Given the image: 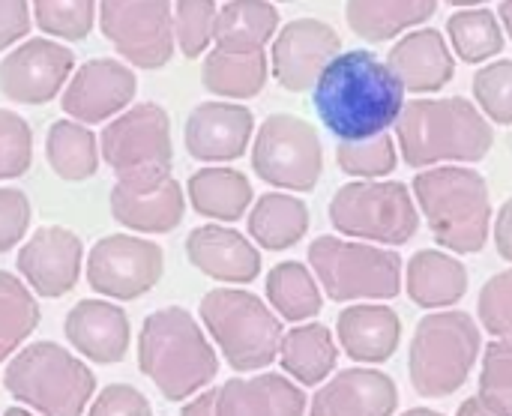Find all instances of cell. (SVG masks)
<instances>
[{
	"label": "cell",
	"instance_id": "obj_14",
	"mask_svg": "<svg viewBox=\"0 0 512 416\" xmlns=\"http://www.w3.org/2000/svg\"><path fill=\"white\" fill-rule=\"evenodd\" d=\"M72 51L51 39H27L0 60V93L12 102L42 105L60 93L72 72Z\"/></svg>",
	"mask_w": 512,
	"mask_h": 416
},
{
	"label": "cell",
	"instance_id": "obj_51",
	"mask_svg": "<svg viewBox=\"0 0 512 416\" xmlns=\"http://www.w3.org/2000/svg\"><path fill=\"white\" fill-rule=\"evenodd\" d=\"M447 3H453V6H465V9H474V6H480V3H486V0H447Z\"/></svg>",
	"mask_w": 512,
	"mask_h": 416
},
{
	"label": "cell",
	"instance_id": "obj_11",
	"mask_svg": "<svg viewBox=\"0 0 512 416\" xmlns=\"http://www.w3.org/2000/svg\"><path fill=\"white\" fill-rule=\"evenodd\" d=\"M99 150L117 180L171 174V120L156 102H141L102 129Z\"/></svg>",
	"mask_w": 512,
	"mask_h": 416
},
{
	"label": "cell",
	"instance_id": "obj_41",
	"mask_svg": "<svg viewBox=\"0 0 512 416\" xmlns=\"http://www.w3.org/2000/svg\"><path fill=\"white\" fill-rule=\"evenodd\" d=\"M216 30V3L213 0H177L174 3V39L180 51L192 60L204 54Z\"/></svg>",
	"mask_w": 512,
	"mask_h": 416
},
{
	"label": "cell",
	"instance_id": "obj_43",
	"mask_svg": "<svg viewBox=\"0 0 512 416\" xmlns=\"http://www.w3.org/2000/svg\"><path fill=\"white\" fill-rule=\"evenodd\" d=\"M477 318L495 339H512V270L492 276L477 300Z\"/></svg>",
	"mask_w": 512,
	"mask_h": 416
},
{
	"label": "cell",
	"instance_id": "obj_24",
	"mask_svg": "<svg viewBox=\"0 0 512 416\" xmlns=\"http://www.w3.org/2000/svg\"><path fill=\"white\" fill-rule=\"evenodd\" d=\"M336 333L351 360L378 366L396 354L402 342V321L384 303H357L339 315Z\"/></svg>",
	"mask_w": 512,
	"mask_h": 416
},
{
	"label": "cell",
	"instance_id": "obj_2",
	"mask_svg": "<svg viewBox=\"0 0 512 416\" xmlns=\"http://www.w3.org/2000/svg\"><path fill=\"white\" fill-rule=\"evenodd\" d=\"M396 141L405 165L432 168L441 162H483L495 144L492 123L465 96L411 99L396 120Z\"/></svg>",
	"mask_w": 512,
	"mask_h": 416
},
{
	"label": "cell",
	"instance_id": "obj_6",
	"mask_svg": "<svg viewBox=\"0 0 512 416\" xmlns=\"http://www.w3.org/2000/svg\"><path fill=\"white\" fill-rule=\"evenodd\" d=\"M3 387L42 416H81L96 393L93 372L54 342L18 351L6 366Z\"/></svg>",
	"mask_w": 512,
	"mask_h": 416
},
{
	"label": "cell",
	"instance_id": "obj_5",
	"mask_svg": "<svg viewBox=\"0 0 512 416\" xmlns=\"http://www.w3.org/2000/svg\"><path fill=\"white\" fill-rule=\"evenodd\" d=\"M483 348L480 324L468 312L426 315L408 351V375L420 396L444 399L465 387Z\"/></svg>",
	"mask_w": 512,
	"mask_h": 416
},
{
	"label": "cell",
	"instance_id": "obj_34",
	"mask_svg": "<svg viewBox=\"0 0 512 416\" xmlns=\"http://www.w3.org/2000/svg\"><path fill=\"white\" fill-rule=\"evenodd\" d=\"M45 156H48V165L54 168V174L63 180H87L99 168L96 135L84 123H75V120L51 123L48 141H45Z\"/></svg>",
	"mask_w": 512,
	"mask_h": 416
},
{
	"label": "cell",
	"instance_id": "obj_38",
	"mask_svg": "<svg viewBox=\"0 0 512 416\" xmlns=\"http://www.w3.org/2000/svg\"><path fill=\"white\" fill-rule=\"evenodd\" d=\"M477 399L495 414L512 416V339H498L483 351Z\"/></svg>",
	"mask_w": 512,
	"mask_h": 416
},
{
	"label": "cell",
	"instance_id": "obj_42",
	"mask_svg": "<svg viewBox=\"0 0 512 416\" xmlns=\"http://www.w3.org/2000/svg\"><path fill=\"white\" fill-rule=\"evenodd\" d=\"M33 162V132L30 123L15 114L0 108V180L21 177Z\"/></svg>",
	"mask_w": 512,
	"mask_h": 416
},
{
	"label": "cell",
	"instance_id": "obj_39",
	"mask_svg": "<svg viewBox=\"0 0 512 416\" xmlns=\"http://www.w3.org/2000/svg\"><path fill=\"white\" fill-rule=\"evenodd\" d=\"M96 0H33L36 24L60 39H84L93 30Z\"/></svg>",
	"mask_w": 512,
	"mask_h": 416
},
{
	"label": "cell",
	"instance_id": "obj_32",
	"mask_svg": "<svg viewBox=\"0 0 512 416\" xmlns=\"http://www.w3.org/2000/svg\"><path fill=\"white\" fill-rule=\"evenodd\" d=\"M201 81L216 96H228V99L258 96L267 84V54L264 51L213 48L204 57Z\"/></svg>",
	"mask_w": 512,
	"mask_h": 416
},
{
	"label": "cell",
	"instance_id": "obj_50",
	"mask_svg": "<svg viewBox=\"0 0 512 416\" xmlns=\"http://www.w3.org/2000/svg\"><path fill=\"white\" fill-rule=\"evenodd\" d=\"M498 21H501V27L510 33L512 39V0H501V6H498Z\"/></svg>",
	"mask_w": 512,
	"mask_h": 416
},
{
	"label": "cell",
	"instance_id": "obj_4",
	"mask_svg": "<svg viewBox=\"0 0 512 416\" xmlns=\"http://www.w3.org/2000/svg\"><path fill=\"white\" fill-rule=\"evenodd\" d=\"M414 201L444 249L474 255L489 243L492 198L480 171L462 165L420 171L414 177Z\"/></svg>",
	"mask_w": 512,
	"mask_h": 416
},
{
	"label": "cell",
	"instance_id": "obj_8",
	"mask_svg": "<svg viewBox=\"0 0 512 416\" xmlns=\"http://www.w3.org/2000/svg\"><path fill=\"white\" fill-rule=\"evenodd\" d=\"M309 264L324 294L336 303H381L402 291V258L384 246L318 237L309 246Z\"/></svg>",
	"mask_w": 512,
	"mask_h": 416
},
{
	"label": "cell",
	"instance_id": "obj_13",
	"mask_svg": "<svg viewBox=\"0 0 512 416\" xmlns=\"http://www.w3.org/2000/svg\"><path fill=\"white\" fill-rule=\"evenodd\" d=\"M162 249L144 237L111 234L87 255V282L96 294L114 300H135L162 279Z\"/></svg>",
	"mask_w": 512,
	"mask_h": 416
},
{
	"label": "cell",
	"instance_id": "obj_29",
	"mask_svg": "<svg viewBox=\"0 0 512 416\" xmlns=\"http://www.w3.org/2000/svg\"><path fill=\"white\" fill-rule=\"evenodd\" d=\"M279 9L270 0H228L216 12V48L225 51H264L276 36Z\"/></svg>",
	"mask_w": 512,
	"mask_h": 416
},
{
	"label": "cell",
	"instance_id": "obj_33",
	"mask_svg": "<svg viewBox=\"0 0 512 416\" xmlns=\"http://www.w3.org/2000/svg\"><path fill=\"white\" fill-rule=\"evenodd\" d=\"M267 300L276 309L279 318L285 321H309L321 312L324 294L309 267L300 261H285L276 264L267 276Z\"/></svg>",
	"mask_w": 512,
	"mask_h": 416
},
{
	"label": "cell",
	"instance_id": "obj_52",
	"mask_svg": "<svg viewBox=\"0 0 512 416\" xmlns=\"http://www.w3.org/2000/svg\"><path fill=\"white\" fill-rule=\"evenodd\" d=\"M402 416H444V414H438V411H429V408H414V411H408V414H402Z\"/></svg>",
	"mask_w": 512,
	"mask_h": 416
},
{
	"label": "cell",
	"instance_id": "obj_15",
	"mask_svg": "<svg viewBox=\"0 0 512 416\" xmlns=\"http://www.w3.org/2000/svg\"><path fill=\"white\" fill-rule=\"evenodd\" d=\"M339 48L342 39L327 21L294 18L279 30L273 42V75L291 93L312 90L324 66L339 54Z\"/></svg>",
	"mask_w": 512,
	"mask_h": 416
},
{
	"label": "cell",
	"instance_id": "obj_47",
	"mask_svg": "<svg viewBox=\"0 0 512 416\" xmlns=\"http://www.w3.org/2000/svg\"><path fill=\"white\" fill-rule=\"evenodd\" d=\"M495 246L504 261H512V198L501 204L495 216Z\"/></svg>",
	"mask_w": 512,
	"mask_h": 416
},
{
	"label": "cell",
	"instance_id": "obj_7",
	"mask_svg": "<svg viewBox=\"0 0 512 416\" xmlns=\"http://www.w3.org/2000/svg\"><path fill=\"white\" fill-rule=\"evenodd\" d=\"M198 312L222 357L237 372H258L279 357L285 333L261 297L240 288H219L204 294Z\"/></svg>",
	"mask_w": 512,
	"mask_h": 416
},
{
	"label": "cell",
	"instance_id": "obj_9",
	"mask_svg": "<svg viewBox=\"0 0 512 416\" xmlns=\"http://www.w3.org/2000/svg\"><path fill=\"white\" fill-rule=\"evenodd\" d=\"M330 222L339 234L381 246H405L417 228V201L399 180L345 183L330 201Z\"/></svg>",
	"mask_w": 512,
	"mask_h": 416
},
{
	"label": "cell",
	"instance_id": "obj_37",
	"mask_svg": "<svg viewBox=\"0 0 512 416\" xmlns=\"http://www.w3.org/2000/svg\"><path fill=\"white\" fill-rule=\"evenodd\" d=\"M336 162L345 174L360 180H381L396 171V138L390 132H381L375 138L363 141H342L336 147Z\"/></svg>",
	"mask_w": 512,
	"mask_h": 416
},
{
	"label": "cell",
	"instance_id": "obj_25",
	"mask_svg": "<svg viewBox=\"0 0 512 416\" xmlns=\"http://www.w3.org/2000/svg\"><path fill=\"white\" fill-rule=\"evenodd\" d=\"M219 416H306V393L285 375L234 378L216 390Z\"/></svg>",
	"mask_w": 512,
	"mask_h": 416
},
{
	"label": "cell",
	"instance_id": "obj_45",
	"mask_svg": "<svg viewBox=\"0 0 512 416\" xmlns=\"http://www.w3.org/2000/svg\"><path fill=\"white\" fill-rule=\"evenodd\" d=\"M87 416H153V408L144 399V393H138L135 387L111 384L96 396Z\"/></svg>",
	"mask_w": 512,
	"mask_h": 416
},
{
	"label": "cell",
	"instance_id": "obj_28",
	"mask_svg": "<svg viewBox=\"0 0 512 416\" xmlns=\"http://www.w3.org/2000/svg\"><path fill=\"white\" fill-rule=\"evenodd\" d=\"M282 369L303 387H318L330 372L336 369L339 348L333 342V333L324 324H300L282 336L279 345Z\"/></svg>",
	"mask_w": 512,
	"mask_h": 416
},
{
	"label": "cell",
	"instance_id": "obj_20",
	"mask_svg": "<svg viewBox=\"0 0 512 416\" xmlns=\"http://www.w3.org/2000/svg\"><path fill=\"white\" fill-rule=\"evenodd\" d=\"M399 390L378 369H345L312 399L309 416H393Z\"/></svg>",
	"mask_w": 512,
	"mask_h": 416
},
{
	"label": "cell",
	"instance_id": "obj_1",
	"mask_svg": "<svg viewBox=\"0 0 512 416\" xmlns=\"http://www.w3.org/2000/svg\"><path fill=\"white\" fill-rule=\"evenodd\" d=\"M312 105L339 141H363L396 126L405 87L378 54L366 48L339 51L318 75Z\"/></svg>",
	"mask_w": 512,
	"mask_h": 416
},
{
	"label": "cell",
	"instance_id": "obj_35",
	"mask_svg": "<svg viewBox=\"0 0 512 416\" xmlns=\"http://www.w3.org/2000/svg\"><path fill=\"white\" fill-rule=\"evenodd\" d=\"M447 36L465 63H486L504 51V27L498 15L483 6L453 12L447 21Z\"/></svg>",
	"mask_w": 512,
	"mask_h": 416
},
{
	"label": "cell",
	"instance_id": "obj_54",
	"mask_svg": "<svg viewBox=\"0 0 512 416\" xmlns=\"http://www.w3.org/2000/svg\"><path fill=\"white\" fill-rule=\"evenodd\" d=\"M285 3H291V0H285Z\"/></svg>",
	"mask_w": 512,
	"mask_h": 416
},
{
	"label": "cell",
	"instance_id": "obj_40",
	"mask_svg": "<svg viewBox=\"0 0 512 416\" xmlns=\"http://www.w3.org/2000/svg\"><path fill=\"white\" fill-rule=\"evenodd\" d=\"M474 99L486 120L510 126L512 123V60L486 63L474 75Z\"/></svg>",
	"mask_w": 512,
	"mask_h": 416
},
{
	"label": "cell",
	"instance_id": "obj_22",
	"mask_svg": "<svg viewBox=\"0 0 512 416\" xmlns=\"http://www.w3.org/2000/svg\"><path fill=\"white\" fill-rule=\"evenodd\" d=\"M189 261L210 279L246 285L261 273L258 249L234 228L225 225H201L186 237Z\"/></svg>",
	"mask_w": 512,
	"mask_h": 416
},
{
	"label": "cell",
	"instance_id": "obj_21",
	"mask_svg": "<svg viewBox=\"0 0 512 416\" xmlns=\"http://www.w3.org/2000/svg\"><path fill=\"white\" fill-rule=\"evenodd\" d=\"M390 72L399 78L405 93H438L456 75V60L444 33L435 27H420L402 36L387 54Z\"/></svg>",
	"mask_w": 512,
	"mask_h": 416
},
{
	"label": "cell",
	"instance_id": "obj_23",
	"mask_svg": "<svg viewBox=\"0 0 512 416\" xmlns=\"http://www.w3.org/2000/svg\"><path fill=\"white\" fill-rule=\"evenodd\" d=\"M66 336L87 360L111 366L129 351V318L108 300H81L66 315Z\"/></svg>",
	"mask_w": 512,
	"mask_h": 416
},
{
	"label": "cell",
	"instance_id": "obj_19",
	"mask_svg": "<svg viewBox=\"0 0 512 416\" xmlns=\"http://www.w3.org/2000/svg\"><path fill=\"white\" fill-rule=\"evenodd\" d=\"M255 117L240 102H201L183 129L189 156L201 162L240 159L252 141Z\"/></svg>",
	"mask_w": 512,
	"mask_h": 416
},
{
	"label": "cell",
	"instance_id": "obj_26",
	"mask_svg": "<svg viewBox=\"0 0 512 416\" xmlns=\"http://www.w3.org/2000/svg\"><path fill=\"white\" fill-rule=\"evenodd\" d=\"M405 291L420 309H447L468 294V270L447 252L423 249L405 267Z\"/></svg>",
	"mask_w": 512,
	"mask_h": 416
},
{
	"label": "cell",
	"instance_id": "obj_48",
	"mask_svg": "<svg viewBox=\"0 0 512 416\" xmlns=\"http://www.w3.org/2000/svg\"><path fill=\"white\" fill-rule=\"evenodd\" d=\"M180 416H219L216 414V390H207V393H201V396H195Z\"/></svg>",
	"mask_w": 512,
	"mask_h": 416
},
{
	"label": "cell",
	"instance_id": "obj_44",
	"mask_svg": "<svg viewBox=\"0 0 512 416\" xmlns=\"http://www.w3.org/2000/svg\"><path fill=\"white\" fill-rule=\"evenodd\" d=\"M30 225V201L21 189H0V255L21 243Z\"/></svg>",
	"mask_w": 512,
	"mask_h": 416
},
{
	"label": "cell",
	"instance_id": "obj_18",
	"mask_svg": "<svg viewBox=\"0 0 512 416\" xmlns=\"http://www.w3.org/2000/svg\"><path fill=\"white\" fill-rule=\"evenodd\" d=\"M81 258L84 246L78 234L60 225H45L18 252V270L36 294L63 297L78 282Z\"/></svg>",
	"mask_w": 512,
	"mask_h": 416
},
{
	"label": "cell",
	"instance_id": "obj_16",
	"mask_svg": "<svg viewBox=\"0 0 512 416\" xmlns=\"http://www.w3.org/2000/svg\"><path fill=\"white\" fill-rule=\"evenodd\" d=\"M186 198L171 174L120 177L111 189V213L141 234H168L183 222Z\"/></svg>",
	"mask_w": 512,
	"mask_h": 416
},
{
	"label": "cell",
	"instance_id": "obj_53",
	"mask_svg": "<svg viewBox=\"0 0 512 416\" xmlns=\"http://www.w3.org/2000/svg\"><path fill=\"white\" fill-rule=\"evenodd\" d=\"M3 416H36V414H30V411H24V408H9Z\"/></svg>",
	"mask_w": 512,
	"mask_h": 416
},
{
	"label": "cell",
	"instance_id": "obj_31",
	"mask_svg": "<svg viewBox=\"0 0 512 416\" xmlns=\"http://www.w3.org/2000/svg\"><path fill=\"white\" fill-rule=\"evenodd\" d=\"M192 207L216 222H237L252 204V183L234 168H201L189 177Z\"/></svg>",
	"mask_w": 512,
	"mask_h": 416
},
{
	"label": "cell",
	"instance_id": "obj_46",
	"mask_svg": "<svg viewBox=\"0 0 512 416\" xmlns=\"http://www.w3.org/2000/svg\"><path fill=\"white\" fill-rule=\"evenodd\" d=\"M30 30L27 0H0V51L24 39Z\"/></svg>",
	"mask_w": 512,
	"mask_h": 416
},
{
	"label": "cell",
	"instance_id": "obj_27",
	"mask_svg": "<svg viewBox=\"0 0 512 416\" xmlns=\"http://www.w3.org/2000/svg\"><path fill=\"white\" fill-rule=\"evenodd\" d=\"M435 9L438 0H348L345 18L360 39L390 42L399 33L426 24Z\"/></svg>",
	"mask_w": 512,
	"mask_h": 416
},
{
	"label": "cell",
	"instance_id": "obj_10",
	"mask_svg": "<svg viewBox=\"0 0 512 416\" xmlns=\"http://www.w3.org/2000/svg\"><path fill=\"white\" fill-rule=\"evenodd\" d=\"M252 168L270 186L312 192L324 171L318 129L297 114H270L255 135Z\"/></svg>",
	"mask_w": 512,
	"mask_h": 416
},
{
	"label": "cell",
	"instance_id": "obj_30",
	"mask_svg": "<svg viewBox=\"0 0 512 416\" xmlns=\"http://www.w3.org/2000/svg\"><path fill=\"white\" fill-rule=\"evenodd\" d=\"M309 231V207L285 192H267L249 213V234L270 252L291 249Z\"/></svg>",
	"mask_w": 512,
	"mask_h": 416
},
{
	"label": "cell",
	"instance_id": "obj_36",
	"mask_svg": "<svg viewBox=\"0 0 512 416\" xmlns=\"http://www.w3.org/2000/svg\"><path fill=\"white\" fill-rule=\"evenodd\" d=\"M39 324V306L30 294V288L0 270V360H6L18 345L36 330Z\"/></svg>",
	"mask_w": 512,
	"mask_h": 416
},
{
	"label": "cell",
	"instance_id": "obj_12",
	"mask_svg": "<svg viewBox=\"0 0 512 416\" xmlns=\"http://www.w3.org/2000/svg\"><path fill=\"white\" fill-rule=\"evenodd\" d=\"M99 27L138 69H159L174 54L171 0H99Z\"/></svg>",
	"mask_w": 512,
	"mask_h": 416
},
{
	"label": "cell",
	"instance_id": "obj_3",
	"mask_svg": "<svg viewBox=\"0 0 512 416\" xmlns=\"http://www.w3.org/2000/svg\"><path fill=\"white\" fill-rule=\"evenodd\" d=\"M138 363L168 402L192 399L219 372L213 345L207 342L198 321L180 306L156 309L144 321L138 339Z\"/></svg>",
	"mask_w": 512,
	"mask_h": 416
},
{
	"label": "cell",
	"instance_id": "obj_49",
	"mask_svg": "<svg viewBox=\"0 0 512 416\" xmlns=\"http://www.w3.org/2000/svg\"><path fill=\"white\" fill-rule=\"evenodd\" d=\"M456 416H501V414H495L492 408H486V405L474 396V399H468V402H462V405H459Z\"/></svg>",
	"mask_w": 512,
	"mask_h": 416
},
{
	"label": "cell",
	"instance_id": "obj_17",
	"mask_svg": "<svg viewBox=\"0 0 512 416\" xmlns=\"http://www.w3.org/2000/svg\"><path fill=\"white\" fill-rule=\"evenodd\" d=\"M135 96V72L111 57L87 60L63 93V111L75 123H99L120 114Z\"/></svg>",
	"mask_w": 512,
	"mask_h": 416
}]
</instances>
